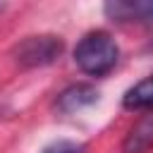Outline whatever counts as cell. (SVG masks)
<instances>
[{"label":"cell","mask_w":153,"mask_h":153,"mask_svg":"<svg viewBox=\"0 0 153 153\" xmlns=\"http://www.w3.org/2000/svg\"><path fill=\"white\" fill-rule=\"evenodd\" d=\"M96 100H98L96 86H91V84H72V86H67L65 91L57 93L55 110L62 112V115H74V112L93 105Z\"/></svg>","instance_id":"277c9868"},{"label":"cell","mask_w":153,"mask_h":153,"mask_svg":"<svg viewBox=\"0 0 153 153\" xmlns=\"http://www.w3.org/2000/svg\"><path fill=\"white\" fill-rule=\"evenodd\" d=\"M65 50V41L55 33H36V36H26L22 38L14 50L12 57L19 67L24 69H36V67H48L53 65Z\"/></svg>","instance_id":"7a4b0ae2"},{"label":"cell","mask_w":153,"mask_h":153,"mask_svg":"<svg viewBox=\"0 0 153 153\" xmlns=\"http://www.w3.org/2000/svg\"><path fill=\"white\" fill-rule=\"evenodd\" d=\"M151 50H153V43H151Z\"/></svg>","instance_id":"ba28073f"},{"label":"cell","mask_w":153,"mask_h":153,"mask_svg":"<svg viewBox=\"0 0 153 153\" xmlns=\"http://www.w3.org/2000/svg\"><path fill=\"white\" fill-rule=\"evenodd\" d=\"M41 153H86V146L84 143H76V141H53L50 146H45Z\"/></svg>","instance_id":"52a82bcc"},{"label":"cell","mask_w":153,"mask_h":153,"mask_svg":"<svg viewBox=\"0 0 153 153\" xmlns=\"http://www.w3.org/2000/svg\"><path fill=\"white\" fill-rule=\"evenodd\" d=\"M103 12L112 22L122 24H153V0H134V2H105Z\"/></svg>","instance_id":"3957f363"},{"label":"cell","mask_w":153,"mask_h":153,"mask_svg":"<svg viewBox=\"0 0 153 153\" xmlns=\"http://www.w3.org/2000/svg\"><path fill=\"white\" fill-rule=\"evenodd\" d=\"M153 146V112L141 117L127 134L122 143V153H146Z\"/></svg>","instance_id":"8992f818"},{"label":"cell","mask_w":153,"mask_h":153,"mask_svg":"<svg viewBox=\"0 0 153 153\" xmlns=\"http://www.w3.org/2000/svg\"><path fill=\"white\" fill-rule=\"evenodd\" d=\"M120 60V45L108 31H88L74 45V65L88 76H105Z\"/></svg>","instance_id":"6da1fadb"},{"label":"cell","mask_w":153,"mask_h":153,"mask_svg":"<svg viewBox=\"0 0 153 153\" xmlns=\"http://www.w3.org/2000/svg\"><path fill=\"white\" fill-rule=\"evenodd\" d=\"M122 108L131 112H153V72L124 91Z\"/></svg>","instance_id":"5b68a950"}]
</instances>
